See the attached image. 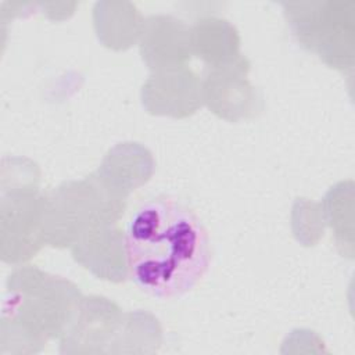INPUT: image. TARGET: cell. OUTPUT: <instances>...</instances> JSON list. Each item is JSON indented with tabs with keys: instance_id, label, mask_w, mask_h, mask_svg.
I'll list each match as a JSON object with an SVG mask.
<instances>
[{
	"instance_id": "5b68a950",
	"label": "cell",
	"mask_w": 355,
	"mask_h": 355,
	"mask_svg": "<svg viewBox=\"0 0 355 355\" xmlns=\"http://www.w3.org/2000/svg\"><path fill=\"white\" fill-rule=\"evenodd\" d=\"M190 28L171 15H153L141 28L140 54L154 69L180 67L190 58Z\"/></svg>"
},
{
	"instance_id": "6da1fadb",
	"label": "cell",
	"mask_w": 355,
	"mask_h": 355,
	"mask_svg": "<svg viewBox=\"0 0 355 355\" xmlns=\"http://www.w3.org/2000/svg\"><path fill=\"white\" fill-rule=\"evenodd\" d=\"M128 273L143 291L171 298L193 290L209 265L208 234L184 205L166 198L141 204L126 226Z\"/></svg>"
},
{
	"instance_id": "8992f818",
	"label": "cell",
	"mask_w": 355,
	"mask_h": 355,
	"mask_svg": "<svg viewBox=\"0 0 355 355\" xmlns=\"http://www.w3.org/2000/svg\"><path fill=\"white\" fill-rule=\"evenodd\" d=\"M190 44L209 68L223 67L240 58L237 32L222 18L198 19L190 28Z\"/></svg>"
},
{
	"instance_id": "7a4b0ae2",
	"label": "cell",
	"mask_w": 355,
	"mask_h": 355,
	"mask_svg": "<svg viewBox=\"0 0 355 355\" xmlns=\"http://www.w3.org/2000/svg\"><path fill=\"white\" fill-rule=\"evenodd\" d=\"M298 42L316 51L331 68L352 64L354 3L305 1L283 4Z\"/></svg>"
},
{
	"instance_id": "277c9868",
	"label": "cell",
	"mask_w": 355,
	"mask_h": 355,
	"mask_svg": "<svg viewBox=\"0 0 355 355\" xmlns=\"http://www.w3.org/2000/svg\"><path fill=\"white\" fill-rule=\"evenodd\" d=\"M201 100L200 80L183 65L154 71L141 89L143 105L157 115H190L201 105Z\"/></svg>"
},
{
	"instance_id": "3957f363",
	"label": "cell",
	"mask_w": 355,
	"mask_h": 355,
	"mask_svg": "<svg viewBox=\"0 0 355 355\" xmlns=\"http://www.w3.org/2000/svg\"><path fill=\"white\" fill-rule=\"evenodd\" d=\"M11 277V309L32 318L37 327L55 336L69 324L82 298L68 280L37 269H19Z\"/></svg>"
}]
</instances>
